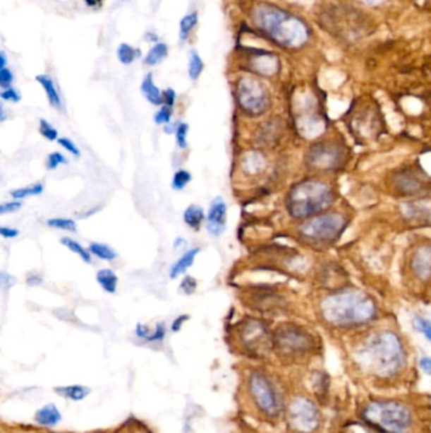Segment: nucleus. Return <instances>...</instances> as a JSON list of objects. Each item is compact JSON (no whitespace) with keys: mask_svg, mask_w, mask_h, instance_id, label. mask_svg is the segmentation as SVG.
<instances>
[{"mask_svg":"<svg viewBox=\"0 0 431 433\" xmlns=\"http://www.w3.org/2000/svg\"><path fill=\"white\" fill-rule=\"evenodd\" d=\"M253 20L268 41L286 51L304 49L312 37L311 27L303 17L271 3L255 6Z\"/></svg>","mask_w":431,"mask_h":433,"instance_id":"nucleus-1","label":"nucleus"},{"mask_svg":"<svg viewBox=\"0 0 431 433\" xmlns=\"http://www.w3.org/2000/svg\"><path fill=\"white\" fill-rule=\"evenodd\" d=\"M363 372L380 379L397 375L406 364L405 348L394 332L381 331L370 335L354 354Z\"/></svg>","mask_w":431,"mask_h":433,"instance_id":"nucleus-2","label":"nucleus"},{"mask_svg":"<svg viewBox=\"0 0 431 433\" xmlns=\"http://www.w3.org/2000/svg\"><path fill=\"white\" fill-rule=\"evenodd\" d=\"M317 23L322 31L346 46L362 42L375 32V23L365 11L344 3L324 6L317 14Z\"/></svg>","mask_w":431,"mask_h":433,"instance_id":"nucleus-3","label":"nucleus"},{"mask_svg":"<svg viewBox=\"0 0 431 433\" xmlns=\"http://www.w3.org/2000/svg\"><path fill=\"white\" fill-rule=\"evenodd\" d=\"M322 317L335 327H356L376 317L377 308L370 295L356 289H343L322 300Z\"/></svg>","mask_w":431,"mask_h":433,"instance_id":"nucleus-4","label":"nucleus"},{"mask_svg":"<svg viewBox=\"0 0 431 433\" xmlns=\"http://www.w3.org/2000/svg\"><path fill=\"white\" fill-rule=\"evenodd\" d=\"M334 201L328 185L315 179L292 186L286 198L287 212L295 220H309L327 210Z\"/></svg>","mask_w":431,"mask_h":433,"instance_id":"nucleus-5","label":"nucleus"},{"mask_svg":"<svg viewBox=\"0 0 431 433\" xmlns=\"http://www.w3.org/2000/svg\"><path fill=\"white\" fill-rule=\"evenodd\" d=\"M365 425L378 433H407L411 413L405 404L395 401H373L360 412Z\"/></svg>","mask_w":431,"mask_h":433,"instance_id":"nucleus-6","label":"nucleus"},{"mask_svg":"<svg viewBox=\"0 0 431 433\" xmlns=\"http://www.w3.org/2000/svg\"><path fill=\"white\" fill-rule=\"evenodd\" d=\"M348 220L339 213L317 214L305 222L298 230L300 237L311 246H328L346 231Z\"/></svg>","mask_w":431,"mask_h":433,"instance_id":"nucleus-7","label":"nucleus"},{"mask_svg":"<svg viewBox=\"0 0 431 433\" xmlns=\"http://www.w3.org/2000/svg\"><path fill=\"white\" fill-rule=\"evenodd\" d=\"M315 338L309 331L296 324H285L277 327L274 333V351L282 359L296 360L315 350Z\"/></svg>","mask_w":431,"mask_h":433,"instance_id":"nucleus-8","label":"nucleus"},{"mask_svg":"<svg viewBox=\"0 0 431 433\" xmlns=\"http://www.w3.org/2000/svg\"><path fill=\"white\" fill-rule=\"evenodd\" d=\"M239 340L247 354L265 357L274 348V335L260 319H247L239 330Z\"/></svg>","mask_w":431,"mask_h":433,"instance_id":"nucleus-9","label":"nucleus"},{"mask_svg":"<svg viewBox=\"0 0 431 433\" xmlns=\"http://www.w3.org/2000/svg\"><path fill=\"white\" fill-rule=\"evenodd\" d=\"M237 100L249 117H260L269 108V94L258 80L245 78L238 83Z\"/></svg>","mask_w":431,"mask_h":433,"instance_id":"nucleus-10","label":"nucleus"},{"mask_svg":"<svg viewBox=\"0 0 431 433\" xmlns=\"http://www.w3.org/2000/svg\"><path fill=\"white\" fill-rule=\"evenodd\" d=\"M349 126L360 137H372L375 131L381 129V113L376 102L370 98H359L348 112Z\"/></svg>","mask_w":431,"mask_h":433,"instance_id":"nucleus-11","label":"nucleus"},{"mask_svg":"<svg viewBox=\"0 0 431 433\" xmlns=\"http://www.w3.org/2000/svg\"><path fill=\"white\" fill-rule=\"evenodd\" d=\"M346 151L339 142L333 140L322 141L310 147L306 162L311 169L332 171L346 164Z\"/></svg>","mask_w":431,"mask_h":433,"instance_id":"nucleus-12","label":"nucleus"},{"mask_svg":"<svg viewBox=\"0 0 431 433\" xmlns=\"http://www.w3.org/2000/svg\"><path fill=\"white\" fill-rule=\"evenodd\" d=\"M249 391L253 398L255 407L263 415L276 417L279 413V398L271 380L261 372L250 374Z\"/></svg>","mask_w":431,"mask_h":433,"instance_id":"nucleus-13","label":"nucleus"},{"mask_svg":"<svg viewBox=\"0 0 431 433\" xmlns=\"http://www.w3.org/2000/svg\"><path fill=\"white\" fill-rule=\"evenodd\" d=\"M287 422L296 433L315 432L320 426V412L308 398H295L289 407Z\"/></svg>","mask_w":431,"mask_h":433,"instance_id":"nucleus-14","label":"nucleus"},{"mask_svg":"<svg viewBox=\"0 0 431 433\" xmlns=\"http://www.w3.org/2000/svg\"><path fill=\"white\" fill-rule=\"evenodd\" d=\"M300 103L303 105H300L301 112L298 116V129L308 137H315L322 134L325 129V123L319 112V99L316 98L315 94H305Z\"/></svg>","mask_w":431,"mask_h":433,"instance_id":"nucleus-15","label":"nucleus"},{"mask_svg":"<svg viewBox=\"0 0 431 433\" xmlns=\"http://www.w3.org/2000/svg\"><path fill=\"white\" fill-rule=\"evenodd\" d=\"M392 185L399 194L405 196H419L427 188L425 177H421L418 171L413 169L399 171L392 177Z\"/></svg>","mask_w":431,"mask_h":433,"instance_id":"nucleus-16","label":"nucleus"},{"mask_svg":"<svg viewBox=\"0 0 431 433\" xmlns=\"http://www.w3.org/2000/svg\"><path fill=\"white\" fill-rule=\"evenodd\" d=\"M403 217L410 223L420 227H431V199L421 198L408 201L401 208Z\"/></svg>","mask_w":431,"mask_h":433,"instance_id":"nucleus-17","label":"nucleus"},{"mask_svg":"<svg viewBox=\"0 0 431 433\" xmlns=\"http://www.w3.org/2000/svg\"><path fill=\"white\" fill-rule=\"evenodd\" d=\"M225 223H226V204L223 198L218 196L217 199H214L207 212V231L213 236H220L224 232Z\"/></svg>","mask_w":431,"mask_h":433,"instance_id":"nucleus-18","label":"nucleus"},{"mask_svg":"<svg viewBox=\"0 0 431 433\" xmlns=\"http://www.w3.org/2000/svg\"><path fill=\"white\" fill-rule=\"evenodd\" d=\"M411 268L420 280H431V246L424 244L413 252Z\"/></svg>","mask_w":431,"mask_h":433,"instance_id":"nucleus-19","label":"nucleus"},{"mask_svg":"<svg viewBox=\"0 0 431 433\" xmlns=\"http://www.w3.org/2000/svg\"><path fill=\"white\" fill-rule=\"evenodd\" d=\"M36 80L37 83L42 86L43 90H44L46 95H47L49 104H51L54 108H56V109H61V97H60L59 90H57V88H56L54 79H52L51 76H49V75L42 73V75H37Z\"/></svg>","mask_w":431,"mask_h":433,"instance_id":"nucleus-20","label":"nucleus"},{"mask_svg":"<svg viewBox=\"0 0 431 433\" xmlns=\"http://www.w3.org/2000/svg\"><path fill=\"white\" fill-rule=\"evenodd\" d=\"M140 90L143 93V95L146 97L147 100L153 105H162V103H164L162 93L154 84L152 73H148L145 76V79L140 84Z\"/></svg>","mask_w":431,"mask_h":433,"instance_id":"nucleus-21","label":"nucleus"},{"mask_svg":"<svg viewBox=\"0 0 431 433\" xmlns=\"http://www.w3.org/2000/svg\"><path fill=\"white\" fill-rule=\"evenodd\" d=\"M199 252H200V249H199V247H194V249H191V250L186 251L183 256L180 257L176 263L171 266V279H176L177 276L183 275L188 268H191V265L194 263L195 259H196Z\"/></svg>","mask_w":431,"mask_h":433,"instance_id":"nucleus-22","label":"nucleus"},{"mask_svg":"<svg viewBox=\"0 0 431 433\" xmlns=\"http://www.w3.org/2000/svg\"><path fill=\"white\" fill-rule=\"evenodd\" d=\"M167 56H169V46L164 42H157L154 46H152V49L147 52L143 64L146 66H156L158 64L164 61Z\"/></svg>","mask_w":431,"mask_h":433,"instance_id":"nucleus-23","label":"nucleus"},{"mask_svg":"<svg viewBox=\"0 0 431 433\" xmlns=\"http://www.w3.org/2000/svg\"><path fill=\"white\" fill-rule=\"evenodd\" d=\"M97 280L99 285L103 287L107 293H116V287H118V276L113 270H110V268L99 270L97 274Z\"/></svg>","mask_w":431,"mask_h":433,"instance_id":"nucleus-24","label":"nucleus"},{"mask_svg":"<svg viewBox=\"0 0 431 433\" xmlns=\"http://www.w3.org/2000/svg\"><path fill=\"white\" fill-rule=\"evenodd\" d=\"M61 420V415L55 405H46L36 415V421L43 426H55Z\"/></svg>","mask_w":431,"mask_h":433,"instance_id":"nucleus-25","label":"nucleus"},{"mask_svg":"<svg viewBox=\"0 0 431 433\" xmlns=\"http://www.w3.org/2000/svg\"><path fill=\"white\" fill-rule=\"evenodd\" d=\"M204 71V61L196 49H191L188 54V78L191 80H198L201 73Z\"/></svg>","mask_w":431,"mask_h":433,"instance_id":"nucleus-26","label":"nucleus"},{"mask_svg":"<svg viewBox=\"0 0 431 433\" xmlns=\"http://www.w3.org/2000/svg\"><path fill=\"white\" fill-rule=\"evenodd\" d=\"M205 220L204 209L199 206H190L183 213V220L191 228H199Z\"/></svg>","mask_w":431,"mask_h":433,"instance_id":"nucleus-27","label":"nucleus"},{"mask_svg":"<svg viewBox=\"0 0 431 433\" xmlns=\"http://www.w3.org/2000/svg\"><path fill=\"white\" fill-rule=\"evenodd\" d=\"M198 22H199V16L196 12L188 13L186 16H183L180 20V31H178V37L181 42H185L188 40L195 25H198Z\"/></svg>","mask_w":431,"mask_h":433,"instance_id":"nucleus-28","label":"nucleus"},{"mask_svg":"<svg viewBox=\"0 0 431 433\" xmlns=\"http://www.w3.org/2000/svg\"><path fill=\"white\" fill-rule=\"evenodd\" d=\"M116 56L123 65H130L140 56V51L128 43H121L116 49Z\"/></svg>","mask_w":431,"mask_h":433,"instance_id":"nucleus-29","label":"nucleus"},{"mask_svg":"<svg viewBox=\"0 0 431 433\" xmlns=\"http://www.w3.org/2000/svg\"><path fill=\"white\" fill-rule=\"evenodd\" d=\"M61 244L67 247L68 250L73 251V254H76L78 256L81 257V260H84L86 263H92V255L90 251L84 249L79 242H76L73 238L65 237L62 238Z\"/></svg>","mask_w":431,"mask_h":433,"instance_id":"nucleus-30","label":"nucleus"},{"mask_svg":"<svg viewBox=\"0 0 431 433\" xmlns=\"http://www.w3.org/2000/svg\"><path fill=\"white\" fill-rule=\"evenodd\" d=\"M89 251H90V254H92L94 256L99 257V259L105 260V261H111V260H114L116 257V251L113 250L108 244L94 242V244H90Z\"/></svg>","mask_w":431,"mask_h":433,"instance_id":"nucleus-31","label":"nucleus"},{"mask_svg":"<svg viewBox=\"0 0 431 433\" xmlns=\"http://www.w3.org/2000/svg\"><path fill=\"white\" fill-rule=\"evenodd\" d=\"M42 184H36V185L22 188V189L13 190L12 196L16 201H19V199H25L27 196H40V194H42Z\"/></svg>","mask_w":431,"mask_h":433,"instance_id":"nucleus-32","label":"nucleus"},{"mask_svg":"<svg viewBox=\"0 0 431 433\" xmlns=\"http://www.w3.org/2000/svg\"><path fill=\"white\" fill-rule=\"evenodd\" d=\"M47 225L52 228L62 230V231H71V232L76 231V223L75 220H70V218H52V220H47Z\"/></svg>","mask_w":431,"mask_h":433,"instance_id":"nucleus-33","label":"nucleus"},{"mask_svg":"<svg viewBox=\"0 0 431 433\" xmlns=\"http://www.w3.org/2000/svg\"><path fill=\"white\" fill-rule=\"evenodd\" d=\"M191 182V174L186 170H178L175 172L172 179V188L175 190L185 189V186Z\"/></svg>","mask_w":431,"mask_h":433,"instance_id":"nucleus-34","label":"nucleus"},{"mask_svg":"<svg viewBox=\"0 0 431 433\" xmlns=\"http://www.w3.org/2000/svg\"><path fill=\"white\" fill-rule=\"evenodd\" d=\"M60 391L62 393V396H65V397L73 398V399H83V398L86 397L87 396V393L89 391L84 388V386H79V385H76V386H67V388H62L60 389Z\"/></svg>","mask_w":431,"mask_h":433,"instance_id":"nucleus-35","label":"nucleus"},{"mask_svg":"<svg viewBox=\"0 0 431 433\" xmlns=\"http://www.w3.org/2000/svg\"><path fill=\"white\" fill-rule=\"evenodd\" d=\"M40 132H41V134H42L46 140H59V132H57V129H56L52 124H49L46 119H41V121H40Z\"/></svg>","mask_w":431,"mask_h":433,"instance_id":"nucleus-36","label":"nucleus"},{"mask_svg":"<svg viewBox=\"0 0 431 433\" xmlns=\"http://www.w3.org/2000/svg\"><path fill=\"white\" fill-rule=\"evenodd\" d=\"M415 328L425 336L426 338L431 342V321L426 318L416 317L413 319Z\"/></svg>","mask_w":431,"mask_h":433,"instance_id":"nucleus-37","label":"nucleus"},{"mask_svg":"<svg viewBox=\"0 0 431 433\" xmlns=\"http://www.w3.org/2000/svg\"><path fill=\"white\" fill-rule=\"evenodd\" d=\"M188 123H180L176 131V142L177 146L185 150L188 147Z\"/></svg>","mask_w":431,"mask_h":433,"instance_id":"nucleus-38","label":"nucleus"},{"mask_svg":"<svg viewBox=\"0 0 431 433\" xmlns=\"http://www.w3.org/2000/svg\"><path fill=\"white\" fill-rule=\"evenodd\" d=\"M172 108L164 105L161 109L158 110L157 113L154 114V122L158 126H162V124H169L171 121V116H172Z\"/></svg>","mask_w":431,"mask_h":433,"instance_id":"nucleus-39","label":"nucleus"},{"mask_svg":"<svg viewBox=\"0 0 431 433\" xmlns=\"http://www.w3.org/2000/svg\"><path fill=\"white\" fill-rule=\"evenodd\" d=\"M67 164V160L61 153H49V159H47V169L49 170H55L60 165Z\"/></svg>","mask_w":431,"mask_h":433,"instance_id":"nucleus-40","label":"nucleus"},{"mask_svg":"<svg viewBox=\"0 0 431 433\" xmlns=\"http://www.w3.org/2000/svg\"><path fill=\"white\" fill-rule=\"evenodd\" d=\"M13 80H14V75L8 67L0 69V86L3 89L12 88Z\"/></svg>","mask_w":431,"mask_h":433,"instance_id":"nucleus-41","label":"nucleus"},{"mask_svg":"<svg viewBox=\"0 0 431 433\" xmlns=\"http://www.w3.org/2000/svg\"><path fill=\"white\" fill-rule=\"evenodd\" d=\"M196 287H198V283H196V280H195L193 276H185L183 281H181V284H180L181 290H183V293L186 294V295L195 293Z\"/></svg>","mask_w":431,"mask_h":433,"instance_id":"nucleus-42","label":"nucleus"},{"mask_svg":"<svg viewBox=\"0 0 431 433\" xmlns=\"http://www.w3.org/2000/svg\"><path fill=\"white\" fill-rule=\"evenodd\" d=\"M59 145L60 146L63 147L66 151L73 155V156H76V158H79L80 156V150L79 147L75 145V142H73L71 140H68V138H59Z\"/></svg>","mask_w":431,"mask_h":433,"instance_id":"nucleus-43","label":"nucleus"},{"mask_svg":"<svg viewBox=\"0 0 431 433\" xmlns=\"http://www.w3.org/2000/svg\"><path fill=\"white\" fill-rule=\"evenodd\" d=\"M0 97L4 99V100H8V102H13V103H17V102L20 100V94L14 88L4 89L1 94H0Z\"/></svg>","mask_w":431,"mask_h":433,"instance_id":"nucleus-44","label":"nucleus"},{"mask_svg":"<svg viewBox=\"0 0 431 433\" xmlns=\"http://www.w3.org/2000/svg\"><path fill=\"white\" fill-rule=\"evenodd\" d=\"M22 207V203L18 201H8V203H3L0 206V213H13V212H17Z\"/></svg>","mask_w":431,"mask_h":433,"instance_id":"nucleus-45","label":"nucleus"},{"mask_svg":"<svg viewBox=\"0 0 431 433\" xmlns=\"http://www.w3.org/2000/svg\"><path fill=\"white\" fill-rule=\"evenodd\" d=\"M162 97H164V105H167L170 108H172L175 103H176V92L174 89H171V88L162 92Z\"/></svg>","mask_w":431,"mask_h":433,"instance_id":"nucleus-46","label":"nucleus"},{"mask_svg":"<svg viewBox=\"0 0 431 433\" xmlns=\"http://www.w3.org/2000/svg\"><path fill=\"white\" fill-rule=\"evenodd\" d=\"M0 284L6 290V289L12 287L16 284V279H14V276H12V275L6 274V271H3L0 274Z\"/></svg>","mask_w":431,"mask_h":433,"instance_id":"nucleus-47","label":"nucleus"},{"mask_svg":"<svg viewBox=\"0 0 431 433\" xmlns=\"http://www.w3.org/2000/svg\"><path fill=\"white\" fill-rule=\"evenodd\" d=\"M164 333H166V330H164V324H158L156 331L153 332V335H150V337H148L147 340H148V341H159V340H164Z\"/></svg>","mask_w":431,"mask_h":433,"instance_id":"nucleus-48","label":"nucleus"},{"mask_svg":"<svg viewBox=\"0 0 431 433\" xmlns=\"http://www.w3.org/2000/svg\"><path fill=\"white\" fill-rule=\"evenodd\" d=\"M356 1L368 8H378V6H384L389 0H356Z\"/></svg>","mask_w":431,"mask_h":433,"instance_id":"nucleus-49","label":"nucleus"},{"mask_svg":"<svg viewBox=\"0 0 431 433\" xmlns=\"http://www.w3.org/2000/svg\"><path fill=\"white\" fill-rule=\"evenodd\" d=\"M0 235L4 238H14L18 236L19 231L12 227H0Z\"/></svg>","mask_w":431,"mask_h":433,"instance_id":"nucleus-50","label":"nucleus"},{"mask_svg":"<svg viewBox=\"0 0 431 433\" xmlns=\"http://www.w3.org/2000/svg\"><path fill=\"white\" fill-rule=\"evenodd\" d=\"M419 367L423 372H425L426 375H431V357H421L419 362Z\"/></svg>","mask_w":431,"mask_h":433,"instance_id":"nucleus-51","label":"nucleus"},{"mask_svg":"<svg viewBox=\"0 0 431 433\" xmlns=\"http://www.w3.org/2000/svg\"><path fill=\"white\" fill-rule=\"evenodd\" d=\"M188 319V314H183V316H178V317H177L176 319L174 321V324H172V331H175V332H177V331L181 328V326H183V322H186Z\"/></svg>","mask_w":431,"mask_h":433,"instance_id":"nucleus-52","label":"nucleus"},{"mask_svg":"<svg viewBox=\"0 0 431 433\" xmlns=\"http://www.w3.org/2000/svg\"><path fill=\"white\" fill-rule=\"evenodd\" d=\"M41 283H42V278H41L40 275H30V276L27 278V284L31 285V287H37V285H40Z\"/></svg>","mask_w":431,"mask_h":433,"instance_id":"nucleus-53","label":"nucleus"},{"mask_svg":"<svg viewBox=\"0 0 431 433\" xmlns=\"http://www.w3.org/2000/svg\"><path fill=\"white\" fill-rule=\"evenodd\" d=\"M135 332H137V336H138V337H142V338H148V337H150V330L147 328L146 326H143V324H138Z\"/></svg>","mask_w":431,"mask_h":433,"instance_id":"nucleus-54","label":"nucleus"},{"mask_svg":"<svg viewBox=\"0 0 431 433\" xmlns=\"http://www.w3.org/2000/svg\"><path fill=\"white\" fill-rule=\"evenodd\" d=\"M83 1H84L89 8L97 9V8H100V6H103L105 0H83Z\"/></svg>","mask_w":431,"mask_h":433,"instance_id":"nucleus-55","label":"nucleus"},{"mask_svg":"<svg viewBox=\"0 0 431 433\" xmlns=\"http://www.w3.org/2000/svg\"><path fill=\"white\" fill-rule=\"evenodd\" d=\"M178 124H180V123H172V124L169 123V124H166V126H164V132H166L167 134H174V132L176 134Z\"/></svg>","mask_w":431,"mask_h":433,"instance_id":"nucleus-56","label":"nucleus"},{"mask_svg":"<svg viewBox=\"0 0 431 433\" xmlns=\"http://www.w3.org/2000/svg\"><path fill=\"white\" fill-rule=\"evenodd\" d=\"M186 244H188V242H186V241H185L183 238L178 237L176 238V241H175V244H174V246H175V249H176L177 250V249H180V246H183V247H185Z\"/></svg>","mask_w":431,"mask_h":433,"instance_id":"nucleus-57","label":"nucleus"},{"mask_svg":"<svg viewBox=\"0 0 431 433\" xmlns=\"http://www.w3.org/2000/svg\"><path fill=\"white\" fill-rule=\"evenodd\" d=\"M6 67V56L4 52H0V69Z\"/></svg>","mask_w":431,"mask_h":433,"instance_id":"nucleus-58","label":"nucleus"},{"mask_svg":"<svg viewBox=\"0 0 431 433\" xmlns=\"http://www.w3.org/2000/svg\"><path fill=\"white\" fill-rule=\"evenodd\" d=\"M0 116H1V118H0L1 122L6 121V114H4V108H3V105H0Z\"/></svg>","mask_w":431,"mask_h":433,"instance_id":"nucleus-59","label":"nucleus"},{"mask_svg":"<svg viewBox=\"0 0 431 433\" xmlns=\"http://www.w3.org/2000/svg\"><path fill=\"white\" fill-rule=\"evenodd\" d=\"M123 1H129V0H123Z\"/></svg>","mask_w":431,"mask_h":433,"instance_id":"nucleus-60","label":"nucleus"}]
</instances>
